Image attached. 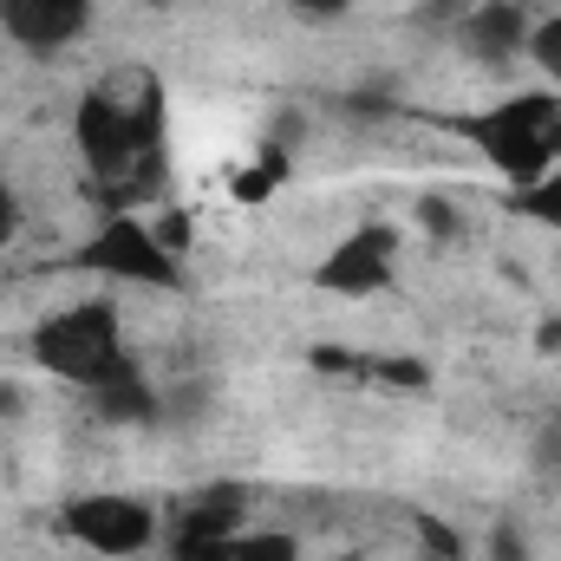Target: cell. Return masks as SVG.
<instances>
[{
    "instance_id": "6da1fadb",
    "label": "cell",
    "mask_w": 561,
    "mask_h": 561,
    "mask_svg": "<svg viewBox=\"0 0 561 561\" xmlns=\"http://www.w3.org/2000/svg\"><path fill=\"white\" fill-rule=\"evenodd\" d=\"M470 138L483 144V157L516 183H542L561 157V99L556 92H516L503 105H490L483 118H470Z\"/></svg>"
},
{
    "instance_id": "7a4b0ae2",
    "label": "cell",
    "mask_w": 561,
    "mask_h": 561,
    "mask_svg": "<svg viewBox=\"0 0 561 561\" xmlns=\"http://www.w3.org/2000/svg\"><path fill=\"white\" fill-rule=\"evenodd\" d=\"M33 359L66 379V386H99L118 359H125V333H118V307L112 300H72L59 313L39 320L33 333Z\"/></svg>"
},
{
    "instance_id": "3957f363",
    "label": "cell",
    "mask_w": 561,
    "mask_h": 561,
    "mask_svg": "<svg viewBox=\"0 0 561 561\" xmlns=\"http://www.w3.org/2000/svg\"><path fill=\"white\" fill-rule=\"evenodd\" d=\"M79 268L112 280H138V287H176V255L157 242V229L144 216H105L99 236L72 255Z\"/></svg>"
},
{
    "instance_id": "277c9868",
    "label": "cell",
    "mask_w": 561,
    "mask_h": 561,
    "mask_svg": "<svg viewBox=\"0 0 561 561\" xmlns=\"http://www.w3.org/2000/svg\"><path fill=\"white\" fill-rule=\"evenodd\" d=\"M59 523H66L72 542H85L92 556H105V561H131V556H144V549L157 542V516H150V503H138V496H112V490H99V496H72Z\"/></svg>"
},
{
    "instance_id": "5b68a950",
    "label": "cell",
    "mask_w": 561,
    "mask_h": 561,
    "mask_svg": "<svg viewBox=\"0 0 561 561\" xmlns=\"http://www.w3.org/2000/svg\"><path fill=\"white\" fill-rule=\"evenodd\" d=\"M392 262H399V236H392L386 222H359V229L313 268V280H320L327 294L359 300V294H379V287L392 280Z\"/></svg>"
},
{
    "instance_id": "8992f818",
    "label": "cell",
    "mask_w": 561,
    "mask_h": 561,
    "mask_svg": "<svg viewBox=\"0 0 561 561\" xmlns=\"http://www.w3.org/2000/svg\"><path fill=\"white\" fill-rule=\"evenodd\" d=\"M99 0H0V33L26 53H66L85 39Z\"/></svg>"
},
{
    "instance_id": "52a82bcc",
    "label": "cell",
    "mask_w": 561,
    "mask_h": 561,
    "mask_svg": "<svg viewBox=\"0 0 561 561\" xmlns=\"http://www.w3.org/2000/svg\"><path fill=\"white\" fill-rule=\"evenodd\" d=\"M457 39H463L470 59H483V66H510V59L529 46V13H523V0H477V7H463Z\"/></svg>"
},
{
    "instance_id": "ba28073f",
    "label": "cell",
    "mask_w": 561,
    "mask_h": 561,
    "mask_svg": "<svg viewBox=\"0 0 561 561\" xmlns=\"http://www.w3.org/2000/svg\"><path fill=\"white\" fill-rule=\"evenodd\" d=\"M242 516H249V496L236 483H209L170 516V542H236Z\"/></svg>"
},
{
    "instance_id": "9c48e42d",
    "label": "cell",
    "mask_w": 561,
    "mask_h": 561,
    "mask_svg": "<svg viewBox=\"0 0 561 561\" xmlns=\"http://www.w3.org/2000/svg\"><path fill=\"white\" fill-rule=\"evenodd\" d=\"M85 392H92V412H99L105 424H157L163 419V399H157V386L138 373L131 353H125L99 386H85Z\"/></svg>"
},
{
    "instance_id": "30bf717a",
    "label": "cell",
    "mask_w": 561,
    "mask_h": 561,
    "mask_svg": "<svg viewBox=\"0 0 561 561\" xmlns=\"http://www.w3.org/2000/svg\"><path fill=\"white\" fill-rule=\"evenodd\" d=\"M280 183H287V150H280V144H268V150H262V157H255V163L229 183V196H236V203H268Z\"/></svg>"
},
{
    "instance_id": "8fae6325",
    "label": "cell",
    "mask_w": 561,
    "mask_h": 561,
    "mask_svg": "<svg viewBox=\"0 0 561 561\" xmlns=\"http://www.w3.org/2000/svg\"><path fill=\"white\" fill-rule=\"evenodd\" d=\"M236 561H300V542L280 529H249L236 536Z\"/></svg>"
},
{
    "instance_id": "7c38bea8",
    "label": "cell",
    "mask_w": 561,
    "mask_h": 561,
    "mask_svg": "<svg viewBox=\"0 0 561 561\" xmlns=\"http://www.w3.org/2000/svg\"><path fill=\"white\" fill-rule=\"evenodd\" d=\"M516 209L536 216V222H549V229H561V170H549V176L529 183V190H516Z\"/></svg>"
},
{
    "instance_id": "4fadbf2b",
    "label": "cell",
    "mask_w": 561,
    "mask_h": 561,
    "mask_svg": "<svg viewBox=\"0 0 561 561\" xmlns=\"http://www.w3.org/2000/svg\"><path fill=\"white\" fill-rule=\"evenodd\" d=\"M523 53H529V59H536V66L561 85V13H549V20H536V26H529V46H523Z\"/></svg>"
},
{
    "instance_id": "5bb4252c",
    "label": "cell",
    "mask_w": 561,
    "mask_h": 561,
    "mask_svg": "<svg viewBox=\"0 0 561 561\" xmlns=\"http://www.w3.org/2000/svg\"><path fill=\"white\" fill-rule=\"evenodd\" d=\"M150 229H157V242H163V249H170L176 262H183V255H190V242H196V222H190L183 209H163V216H157Z\"/></svg>"
},
{
    "instance_id": "9a60e30c",
    "label": "cell",
    "mask_w": 561,
    "mask_h": 561,
    "mask_svg": "<svg viewBox=\"0 0 561 561\" xmlns=\"http://www.w3.org/2000/svg\"><path fill=\"white\" fill-rule=\"evenodd\" d=\"M419 536H424V549H431L437 561H463V542H457V529H450V523L419 516Z\"/></svg>"
},
{
    "instance_id": "2e32d148",
    "label": "cell",
    "mask_w": 561,
    "mask_h": 561,
    "mask_svg": "<svg viewBox=\"0 0 561 561\" xmlns=\"http://www.w3.org/2000/svg\"><path fill=\"white\" fill-rule=\"evenodd\" d=\"M419 222L431 229V236H444V242H450V236L463 229V216H457V203H444V196H424V203H419Z\"/></svg>"
},
{
    "instance_id": "e0dca14e",
    "label": "cell",
    "mask_w": 561,
    "mask_h": 561,
    "mask_svg": "<svg viewBox=\"0 0 561 561\" xmlns=\"http://www.w3.org/2000/svg\"><path fill=\"white\" fill-rule=\"evenodd\" d=\"M373 379H386V386H399V392H419L431 373H424L419 359H379V366H373Z\"/></svg>"
},
{
    "instance_id": "ac0fdd59",
    "label": "cell",
    "mask_w": 561,
    "mask_h": 561,
    "mask_svg": "<svg viewBox=\"0 0 561 561\" xmlns=\"http://www.w3.org/2000/svg\"><path fill=\"white\" fill-rule=\"evenodd\" d=\"M490 561H529V549H523V529H516V523H496V529H490Z\"/></svg>"
},
{
    "instance_id": "d6986e66",
    "label": "cell",
    "mask_w": 561,
    "mask_h": 561,
    "mask_svg": "<svg viewBox=\"0 0 561 561\" xmlns=\"http://www.w3.org/2000/svg\"><path fill=\"white\" fill-rule=\"evenodd\" d=\"M176 561H236V542H170Z\"/></svg>"
},
{
    "instance_id": "ffe728a7",
    "label": "cell",
    "mask_w": 561,
    "mask_h": 561,
    "mask_svg": "<svg viewBox=\"0 0 561 561\" xmlns=\"http://www.w3.org/2000/svg\"><path fill=\"white\" fill-rule=\"evenodd\" d=\"M287 7H294V13H307V20H340L353 0H287Z\"/></svg>"
},
{
    "instance_id": "44dd1931",
    "label": "cell",
    "mask_w": 561,
    "mask_h": 561,
    "mask_svg": "<svg viewBox=\"0 0 561 561\" xmlns=\"http://www.w3.org/2000/svg\"><path fill=\"white\" fill-rule=\"evenodd\" d=\"M13 222H20V209H13V190H7V176H0V249L13 242Z\"/></svg>"
},
{
    "instance_id": "7402d4cb",
    "label": "cell",
    "mask_w": 561,
    "mask_h": 561,
    "mask_svg": "<svg viewBox=\"0 0 561 561\" xmlns=\"http://www.w3.org/2000/svg\"><path fill=\"white\" fill-rule=\"evenodd\" d=\"M536 353H561V313H556V320H542V327H536Z\"/></svg>"
},
{
    "instance_id": "603a6c76",
    "label": "cell",
    "mask_w": 561,
    "mask_h": 561,
    "mask_svg": "<svg viewBox=\"0 0 561 561\" xmlns=\"http://www.w3.org/2000/svg\"><path fill=\"white\" fill-rule=\"evenodd\" d=\"M536 457H542V463H561V424H549V431L536 437Z\"/></svg>"
},
{
    "instance_id": "cb8c5ba5",
    "label": "cell",
    "mask_w": 561,
    "mask_h": 561,
    "mask_svg": "<svg viewBox=\"0 0 561 561\" xmlns=\"http://www.w3.org/2000/svg\"><path fill=\"white\" fill-rule=\"evenodd\" d=\"M20 412H26V399L13 386H0V419H20Z\"/></svg>"
},
{
    "instance_id": "d4e9b609",
    "label": "cell",
    "mask_w": 561,
    "mask_h": 561,
    "mask_svg": "<svg viewBox=\"0 0 561 561\" xmlns=\"http://www.w3.org/2000/svg\"><path fill=\"white\" fill-rule=\"evenodd\" d=\"M144 7H176V0H144Z\"/></svg>"
},
{
    "instance_id": "484cf974",
    "label": "cell",
    "mask_w": 561,
    "mask_h": 561,
    "mask_svg": "<svg viewBox=\"0 0 561 561\" xmlns=\"http://www.w3.org/2000/svg\"><path fill=\"white\" fill-rule=\"evenodd\" d=\"M333 561H359V556H333Z\"/></svg>"
}]
</instances>
